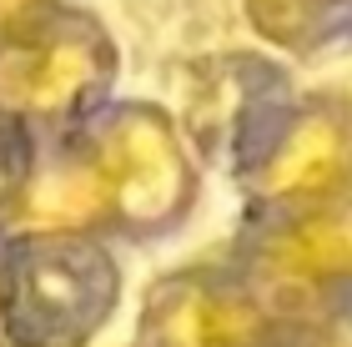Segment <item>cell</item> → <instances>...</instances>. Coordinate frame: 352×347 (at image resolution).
<instances>
[{
    "label": "cell",
    "instance_id": "obj_1",
    "mask_svg": "<svg viewBox=\"0 0 352 347\" xmlns=\"http://www.w3.org/2000/svg\"><path fill=\"white\" fill-rule=\"evenodd\" d=\"M116 307V267L76 232H36L0 267V327L21 347H81Z\"/></svg>",
    "mask_w": 352,
    "mask_h": 347
},
{
    "label": "cell",
    "instance_id": "obj_2",
    "mask_svg": "<svg viewBox=\"0 0 352 347\" xmlns=\"http://www.w3.org/2000/svg\"><path fill=\"white\" fill-rule=\"evenodd\" d=\"M116 71L106 30L91 15L41 0L0 30V111L15 121H60L91 106Z\"/></svg>",
    "mask_w": 352,
    "mask_h": 347
},
{
    "label": "cell",
    "instance_id": "obj_5",
    "mask_svg": "<svg viewBox=\"0 0 352 347\" xmlns=\"http://www.w3.org/2000/svg\"><path fill=\"white\" fill-rule=\"evenodd\" d=\"M247 317L242 307H232L227 297L182 287L166 292L162 302L151 297V342L162 347H242Z\"/></svg>",
    "mask_w": 352,
    "mask_h": 347
},
{
    "label": "cell",
    "instance_id": "obj_7",
    "mask_svg": "<svg viewBox=\"0 0 352 347\" xmlns=\"http://www.w3.org/2000/svg\"><path fill=\"white\" fill-rule=\"evenodd\" d=\"M36 5H41V0H0V30H10L25 10H36Z\"/></svg>",
    "mask_w": 352,
    "mask_h": 347
},
{
    "label": "cell",
    "instance_id": "obj_3",
    "mask_svg": "<svg viewBox=\"0 0 352 347\" xmlns=\"http://www.w3.org/2000/svg\"><path fill=\"white\" fill-rule=\"evenodd\" d=\"M91 166L106 186L111 216L131 227H162L186 207L191 192L186 156L176 146L171 126L151 106H121L96 136Z\"/></svg>",
    "mask_w": 352,
    "mask_h": 347
},
{
    "label": "cell",
    "instance_id": "obj_6",
    "mask_svg": "<svg viewBox=\"0 0 352 347\" xmlns=\"http://www.w3.org/2000/svg\"><path fill=\"white\" fill-rule=\"evenodd\" d=\"M30 177V146H25V131L10 111H0V207H10L15 192L25 186Z\"/></svg>",
    "mask_w": 352,
    "mask_h": 347
},
{
    "label": "cell",
    "instance_id": "obj_4",
    "mask_svg": "<svg viewBox=\"0 0 352 347\" xmlns=\"http://www.w3.org/2000/svg\"><path fill=\"white\" fill-rule=\"evenodd\" d=\"M21 201V222L30 232H76L106 216V186L96 177V166H56L41 177H25V186L15 192Z\"/></svg>",
    "mask_w": 352,
    "mask_h": 347
}]
</instances>
